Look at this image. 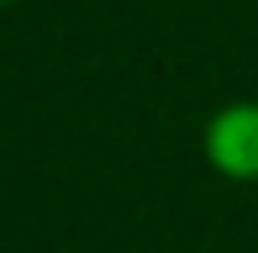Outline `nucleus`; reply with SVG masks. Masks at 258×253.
<instances>
[{
    "label": "nucleus",
    "instance_id": "nucleus-1",
    "mask_svg": "<svg viewBox=\"0 0 258 253\" xmlns=\"http://www.w3.org/2000/svg\"><path fill=\"white\" fill-rule=\"evenodd\" d=\"M201 148L221 179L258 185V100H227L221 111H211Z\"/></svg>",
    "mask_w": 258,
    "mask_h": 253
},
{
    "label": "nucleus",
    "instance_id": "nucleus-2",
    "mask_svg": "<svg viewBox=\"0 0 258 253\" xmlns=\"http://www.w3.org/2000/svg\"><path fill=\"white\" fill-rule=\"evenodd\" d=\"M6 6H21V0H0V11H6Z\"/></svg>",
    "mask_w": 258,
    "mask_h": 253
}]
</instances>
